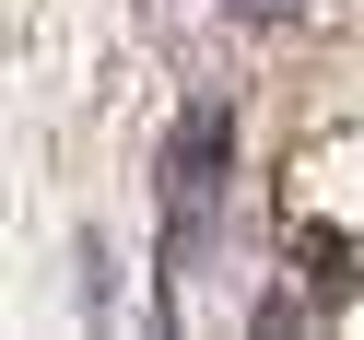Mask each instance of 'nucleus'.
Instances as JSON below:
<instances>
[{
	"label": "nucleus",
	"mask_w": 364,
	"mask_h": 340,
	"mask_svg": "<svg viewBox=\"0 0 364 340\" xmlns=\"http://www.w3.org/2000/svg\"><path fill=\"white\" fill-rule=\"evenodd\" d=\"M212 188H223V106H200L188 129H176V212H212Z\"/></svg>",
	"instance_id": "nucleus-1"
},
{
	"label": "nucleus",
	"mask_w": 364,
	"mask_h": 340,
	"mask_svg": "<svg viewBox=\"0 0 364 340\" xmlns=\"http://www.w3.org/2000/svg\"><path fill=\"white\" fill-rule=\"evenodd\" d=\"M306 282H317V305H341V293H353V246H341L329 223L306 235Z\"/></svg>",
	"instance_id": "nucleus-2"
}]
</instances>
